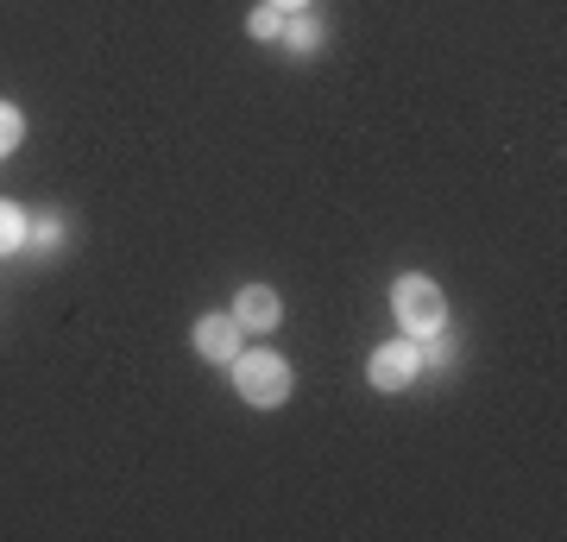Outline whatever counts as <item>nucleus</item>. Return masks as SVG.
<instances>
[{
    "mask_svg": "<svg viewBox=\"0 0 567 542\" xmlns=\"http://www.w3.org/2000/svg\"><path fill=\"white\" fill-rule=\"evenodd\" d=\"M391 309H398V321H404L410 341H429V335H442V328H447L442 284L423 278V272H404V278L391 284Z\"/></svg>",
    "mask_w": 567,
    "mask_h": 542,
    "instance_id": "nucleus-1",
    "label": "nucleus"
},
{
    "mask_svg": "<svg viewBox=\"0 0 567 542\" xmlns=\"http://www.w3.org/2000/svg\"><path fill=\"white\" fill-rule=\"evenodd\" d=\"M234 391H240L246 403H252V410H278L284 398H290V366L278 360V354H234Z\"/></svg>",
    "mask_w": 567,
    "mask_h": 542,
    "instance_id": "nucleus-2",
    "label": "nucleus"
},
{
    "mask_svg": "<svg viewBox=\"0 0 567 542\" xmlns=\"http://www.w3.org/2000/svg\"><path fill=\"white\" fill-rule=\"evenodd\" d=\"M416 372H423V347L410 341V335L404 341H385L379 354H372V366H365V379L379 385V391H404Z\"/></svg>",
    "mask_w": 567,
    "mask_h": 542,
    "instance_id": "nucleus-3",
    "label": "nucleus"
},
{
    "mask_svg": "<svg viewBox=\"0 0 567 542\" xmlns=\"http://www.w3.org/2000/svg\"><path fill=\"white\" fill-rule=\"evenodd\" d=\"M234 321H240V328H252V335H265V328H278V321H284L278 290H271V284H246L240 297H234Z\"/></svg>",
    "mask_w": 567,
    "mask_h": 542,
    "instance_id": "nucleus-4",
    "label": "nucleus"
},
{
    "mask_svg": "<svg viewBox=\"0 0 567 542\" xmlns=\"http://www.w3.org/2000/svg\"><path fill=\"white\" fill-rule=\"evenodd\" d=\"M189 341H196L203 360H234V354H240V321H234V316H203Z\"/></svg>",
    "mask_w": 567,
    "mask_h": 542,
    "instance_id": "nucleus-5",
    "label": "nucleus"
},
{
    "mask_svg": "<svg viewBox=\"0 0 567 542\" xmlns=\"http://www.w3.org/2000/svg\"><path fill=\"white\" fill-rule=\"evenodd\" d=\"M20 241H25V215H20V202L0 196V253H20Z\"/></svg>",
    "mask_w": 567,
    "mask_h": 542,
    "instance_id": "nucleus-6",
    "label": "nucleus"
},
{
    "mask_svg": "<svg viewBox=\"0 0 567 542\" xmlns=\"http://www.w3.org/2000/svg\"><path fill=\"white\" fill-rule=\"evenodd\" d=\"M20 140H25V114L13 108V101H0V158H7Z\"/></svg>",
    "mask_w": 567,
    "mask_h": 542,
    "instance_id": "nucleus-7",
    "label": "nucleus"
},
{
    "mask_svg": "<svg viewBox=\"0 0 567 542\" xmlns=\"http://www.w3.org/2000/svg\"><path fill=\"white\" fill-rule=\"evenodd\" d=\"M246 32H252V39H278V32H284V13H278V7H259V13L246 20Z\"/></svg>",
    "mask_w": 567,
    "mask_h": 542,
    "instance_id": "nucleus-8",
    "label": "nucleus"
},
{
    "mask_svg": "<svg viewBox=\"0 0 567 542\" xmlns=\"http://www.w3.org/2000/svg\"><path fill=\"white\" fill-rule=\"evenodd\" d=\"M284 39H290V51H316V44H322V25L297 20V25H284Z\"/></svg>",
    "mask_w": 567,
    "mask_h": 542,
    "instance_id": "nucleus-9",
    "label": "nucleus"
},
{
    "mask_svg": "<svg viewBox=\"0 0 567 542\" xmlns=\"http://www.w3.org/2000/svg\"><path fill=\"white\" fill-rule=\"evenodd\" d=\"M265 7H278V13H303L309 0H265Z\"/></svg>",
    "mask_w": 567,
    "mask_h": 542,
    "instance_id": "nucleus-10",
    "label": "nucleus"
}]
</instances>
